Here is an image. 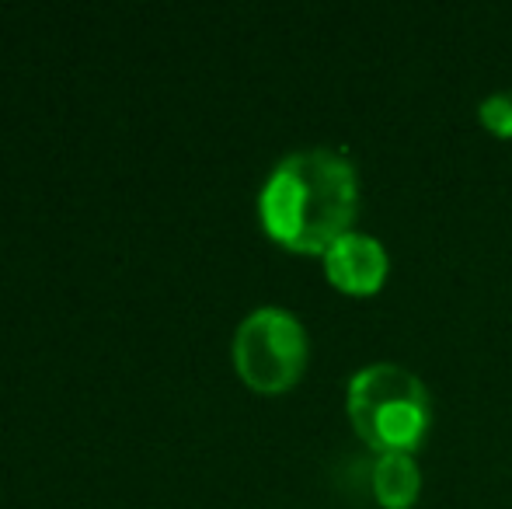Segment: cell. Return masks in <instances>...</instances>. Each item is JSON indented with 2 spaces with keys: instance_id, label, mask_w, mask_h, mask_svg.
Wrapping results in <instances>:
<instances>
[{
  "instance_id": "1",
  "label": "cell",
  "mask_w": 512,
  "mask_h": 509,
  "mask_svg": "<svg viewBox=\"0 0 512 509\" xmlns=\"http://www.w3.org/2000/svg\"><path fill=\"white\" fill-rule=\"evenodd\" d=\"M359 210L356 168L331 147L283 157L265 178L258 217L272 241L300 255H324L352 231Z\"/></svg>"
},
{
  "instance_id": "2",
  "label": "cell",
  "mask_w": 512,
  "mask_h": 509,
  "mask_svg": "<svg viewBox=\"0 0 512 509\" xmlns=\"http://www.w3.org/2000/svg\"><path fill=\"white\" fill-rule=\"evenodd\" d=\"M349 419L377 454H415L429 433V391L398 363H370L349 381Z\"/></svg>"
},
{
  "instance_id": "3",
  "label": "cell",
  "mask_w": 512,
  "mask_h": 509,
  "mask_svg": "<svg viewBox=\"0 0 512 509\" xmlns=\"http://www.w3.org/2000/svg\"><path fill=\"white\" fill-rule=\"evenodd\" d=\"M310 356L307 332L283 307H258L237 325L234 370L251 391L283 394L304 377Z\"/></svg>"
},
{
  "instance_id": "4",
  "label": "cell",
  "mask_w": 512,
  "mask_h": 509,
  "mask_svg": "<svg viewBox=\"0 0 512 509\" xmlns=\"http://www.w3.org/2000/svg\"><path fill=\"white\" fill-rule=\"evenodd\" d=\"M387 269H391L387 248L363 231L342 234V238L324 252V276L331 279L335 290L352 293V297L377 293L387 279Z\"/></svg>"
},
{
  "instance_id": "5",
  "label": "cell",
  "mask_w": 512,
  "mask_h": 509,
  "mask_svg": "<svg viewBox=\"0 0 512 509\" xmlns=\"http://www.w3.org/2000/svg\"><path fill=\"white\" fill-rule=\"evenodd\" d=\"M422 492L415 454H377L373 464V496L384 509H411Z\"/></svg>"
},
{
  "instance_id": "6",
  "label": "cell",
  "mask_w": 512,
  "mask_h": 509,
  "mask_svg": "<svg viewBox=\"0 0 512 509\" xmlns=\"http://www.w3.org/2000/svg\"><path fill=\"white\" fill-rule=\"evenodd\" d=\"M478 119L485 123L488 133L509 136L512 140V95L509 91H495L478 105Z\"/></svg>"
}]
</instances>
